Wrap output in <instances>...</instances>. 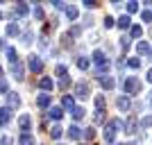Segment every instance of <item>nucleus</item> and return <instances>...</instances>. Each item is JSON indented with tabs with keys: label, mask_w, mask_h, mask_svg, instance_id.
<instances>
[{
	"label": "nucleus",
	"mask_w": 152,
	"mask_h": 145,
	"mask_svg": "<svg viewBox=\"0 0 152 145\" xmlns=\"http://www.w3.org/2000/svg\"><path fill=\"white\" fill-rule=\"evenodd\" d=\"M61 45H66V48H70V45H73V41H70V34H64V36H61Z\"/></svg>",
	"instance_id": "473e14b6"
},
{
	"label": "nucleus",
	"mask_w": 152,
	"mask_h": 145,
	"mask_svg": "<svg viewBox=\"0 0 152 145\" xmlns=\"http://www.w3.org/2000/svg\"><path fill=\"white\" fill-rule=\"evenodd\" d=\"M127 66H129V68H136V70H139L141 59H136V57H134V59H129V61H127Z\"/></svg>",
	"instance_id": "2f4dec72"
},
{
	"label": "nucleus",
	"mask_w": 152,
	"mask_h": 145,
	"mask_svg": "<svg viewBox=\"0 0 152 145\" xmlns=\"http://www.w3.org/2000/svg\"><path fill=\"white\" fill-rule=\"evenodd\" d=\"M104 27H107V30H109V27H114V18H111V16L104 18Z\"/></svg>",
	"instance_id": "79ce46f5"
},
{
	"label": "nucleus",
	"mask_w": 152,
	"mask_h": 145,
	"mask_svg": "<svg viewBox=\"0 0 152 145\" xmlns=\"http://www.w3.org/2000/svg\"><path fill=\"white\" fill-rule=\"evenodd\" d=\"M20 41H23V45H32L34 43V34H32V32H25V34H20Z\"/></svg>",
	"instance_id": "6ab92c4d"
},
{
	"label": "nucleus",
	"mask_w": 152,
	"mask_h": 145,
	"mask_svg": "<svg viewBox=\"0 0 152 145\" xmlns=\"http://www.w3.org/2000/svg\"><path fill=\"white\" fill-rule=\"evenodd\" d=\"M27 66H30L32 73H41V70H43V61H41V57H37V55L27 57Z\"/></svg>",
	"instance_id": "7ed1b4c3"
},
{
	"label": "nucleus",
	"mask_w": 152,
	"mask_h": 145,
	"mask_svg": "<svg viewBox=\"0 0 152 145\" xmlns=\"http://www.w3.org/2000/svg\"><path fill=\"white\" fill-rule=\"evenodd\" d=\"M134 132H136V118L132 116V118L127 120V125H125V134H134Z\"/></svg>",
	"instance_id": "a211bd4d"
},
{
	"label": "nucleus",
	"mask_w": 152,
	"mask_h": 145,
	"mask_svg": "<svg viewBox=\"0 0 152 145\" xmlns=\"http://www.w3.org/2000/svg\"><path fill=\"white\" fill-rule=\"evenodd\" d=\"M48 116H50V118H55V120H59L64 116V109L61 107H52V109H48Z\"/></svg>",
	"instance_id": "2eb2a0df"
},
{
	"label": "nucleus",
	"mask_w": 152,
	"mask_h": 145,
	"mask_svg": "<svg viewBox=\"0 0 152 145\" xmlns=\"http://www.w3.org/2000/svg\"><path fill=\"white\" fill-rule=\"evenodd\" d=\"M75 102H73V95H61V109H70L73 111Z\"/></svg>",
	"instance_id": "f8f14e48"
},
{
	"label": "nucleus",
	"mask_w": 152,
	"mask_h": 145,
	"mask_svg": "<svg viewBox=\"0 0 152 145\" xmlns=\"http://www.w3.org/2000/svg\"><path fill=\"white\" fill-rule=\"evenodd\" d=\"M20 145H34V136H32V134H27V132H23L20 134Z\"/></svg>",
	"instance_id": "dca6fc26"
},
{
	"label": "nucleus",
	"mask_w": 152,
	"mask_h": 145,
	"mask_svg": "<svg viewBox=\"0 0 152 145\" xmlns=\"http://www.w3.org/2000/svg\"><path fill=\"white\" fill-rule=\"evenodd\" d=\"M5 52H7V59H9L12 63L18 61V59H16V50H14V48H5Z\"/></svg>",
	"instance_id": "b1692460"
},
{
	"label": "nucleus",
	"mask_w": 152,
	"mask_h": 145,
	"mask_svg": "<svg viewBox=\"0 0 152 145\" xmlns=\"http://www.w3.org/2000/svg\"><path fill=\"white\" fill-rule=\"evenodd\" d=\"M37 104L41 109H45L48 104H50V95H48V93H41V95H39V100H37Z\"/></svg>",
	"instance_id": "f3484780"
},
{
	"label": "nucleus",
	"mask_w": 152,
	"mask_h": 145,
	"mask_svg": "<svg viewBox=\"0 0 152 145\" xmlns=\"http://www.w3.org/2000/svg\"><path fill=\"white\" fill-rule=\"evenodd\" d=\"M89 93H91V88H89V84L86 82H80V84H75V98H82V100H86L89 98Z\"/></svg>",
	"instance_id": "20e7f679"
},
{
	"label": "nucleus",
	"mask_w": 152,
	"mask_h": 145,
	"mask_svg": "<svg viewBox=\"0 0 152 145\" xmlns=\"http://www.w3.org/2000/svg\"><path fill=\"white\" fill-rule=\"evenodd\" d=\"M141 125L143 127H152V116H145V118L141 120Z\"/></svg>",
	"instance_id": "4c0bfd02"
},
{
	"label": "nucleus",
	"mask_w": 152,
	"mask_h": 145,
	"mask_svg": "<svg viewBox=\"0 0 152 145\" xmlns=\"http://www.w3.org/2000/svg\"><path fill=\"white\" fill-rule=\"evenodd\" d=\"M18 107H20L18 93H7V109H18Z\"/></svg>",
	"instance_id": "39448f33"
},
{
	"label": "nucleus",
	"mask_w": 152,
	"mask_h": 145,
	"mask_svg": "<svg viewBox=\"0 0 152 145\" xmlns=\"http://www.w3.org/2000/svg\"><path fill=\"white\" fill-rule=\"evenodd\" d=\"M0 48H2V41H0Z\"/></svg>",
	"instance_id": "864d4df0"
},
{
	"label": "nucleus",
	"mask_w": 152,
	"mask_h": 145,
	"mask_svg": "<svg viewBox=\"0 0 152 145\" xmlns=\"http://www.w3.org/2000/svg\"><path fill=\"white\" fill-rule=\"evenodd\" d=\"M34 16H37V18H43V9H41V5L34 7Z\"/></svg>",
	"instance_id": "58836bf2"
},
{
	"label": "nucleus",
	"mask_w": 152,
	"mask_h": 145,
	"mask_svg": "<svg viewBox=\"0 0 152 145\" xmlns=\"http://www.w3.org/2000/svg\"><path fill=\"white\" fill-rule=\"evenodd\" d=\"M0 93H9V86H7V82L0 77Z\"/></svg>",
	"instance_id": "e433bc0d"
},
{
	"label": "nucleus",
	"mask_w": 152,
	"mask_h": 145,
	"mask_svg": "<svg viewBox=\"0 0 152 145\" xmlns=\"http://www.w3.org/2000/svg\"><path fill=\"white\" fill-rule=\"evenodd\" d=\"M82 5L86 7V9H95V7H98V2H95V0H84Z\"/></svg>",
	"instance_id": "c9c22d12"
},
{
	"label": "nucleus",
	"mask_w": 152,
	"mask_h": 145,
	"mask_svg": "<svg viewBox=\"0 0 152 145\" xmlns=\"http://www.w3.org/2000/svg\"><path fill=\"white\" fill-rule=\"evenodd\" d=\"M95 122H104V109H98V114H95Z\"/></svg>",
	"instance_id": "f704fd0d"
},
{
	"label": "nucleus",
	"mask_w": 152,
	"mask_h": 145,
	"mask_svg": "<svg viewBox=\"0 0 152 145\" xmlns=\"http://www.w3.org/2000/svg\"><path fill=\"white\" fill-rule=\"evenodd\" d=\"M70 84H73V82H70V77H68V75H64V77H59V86H61V88H68Z\"/></svg>",
	"instance_id": "a878e982"
},
{
	"label": "nucleus",
	"mask_w": 152,
	"mask_h": 145,
	"mask_svg": "<svg viewBox=\"0 0 152 145\" xmlns=\"http://www.w3.org/2000/svg\"><path fill=\"white\" fill-rule=\"evenodd\" d=\"M0 18H2V12H0Z\"/></svg>",
	"instance_id": "603ef678"
},
{
	"label": "nucleus",
	"mask_w": 152,
	"mask_h": 145,
	"mask_svg": "<svg viewBox=\"0 0 152 145\" xmlns=\"http://www.w3.org/2000/svg\"><path fill=\"white\" fill-rule=\"evenodd\" d=\"M27 12H30V7H27L25 2H18L16 9H14V16H27Z\"/></svg>",
	"instance_id": "9b49d317"
},
{
	"label": "nucleus",
	"mask_w": 152,
	"mask_h": 145,
	"mask_svg": "<svg viewBox=\"0 0 152 145\" xmlns=\"http://www.w3.org/2000/svg\"><path fill=\"white\" fill-rule=\"evenodd\" d=\"M7 34H9V36H16V34H18V25H16V23L7 25Z\"/></svg>",
	"instance_id": "bb28decb"
},
{
	"label": "nucleus",
	"mask_w": 152,
	"mask_h": 145,
	"mask_svg": "<svg viewBox=\"0 0 152 145\" xmlns=\"http://www.w3.org/2000/svg\"><path fill=\"white\" fill-rule=\"evenodd\" d=\"M118 145H123V143H118ZM129 145H136V143H129Z\"/></svg>",
	"instance_id": "8fccbe9b"
},
{
	"label": "nucleus",
	"mask_w": 152,
	"mask_h": 145,
	"mask_svg": "<svg viewBox=\"0 0 152 145\" xmlns=\"http://www.w3.org/2000/svg\"><path fill=\"white\" fill-rule=\"evenodd\" d=\"M68 136H70V138H80V136H82V132H80V127H77V125H73V127H70V129H68Z\"/></svg>",
	"instance_id": "412c9836"
},
{
	"label": "nucleus",
	"mask_w": 152,
	"mask_h": 145,
	"mask_svg": "<svg viewBox=\"0 0 152 145\" xmlns=\"http://www.w3.org/2000/svg\"><path fill=\"white\" fill-rule=\"evenodd\" d=\"M18 125H20V129H23V132H27V129H30V125H32V118L27 114H23L18 118Z\"/></svg>",
	"instance_id": "9d476101"
},
{
	"label": "nucleus",
	"mask_w": 152,
	"mask_h": 145,
	"mask_svg": "<svg viewBox=\"0 0 152 145\" xmlns=\"http://www.w3.org/2000/svg\"><path fill=\"white\" fill-rule=\"evenodd\" d=\"M129 32H132V36H134V39H139L141 34H143V27H139V25H134V27H132V30H129Z\"/></svg>",
	"instance_id": "c85d7f7f"
},
{
	"label": "nucleus",
	"mask_w": 152,
	"mask_h": 145,
	"mask_svg": "<svg viewBox=\"0 0 152 145\" xmlns=\"http://www.w3.org/2000/svg\"><path fill=\"white\" fill-rule=\"evenodd\" d=\"M118 27H121V30H127V27H129V16H121V18H118Z\"/></svg>",
	"instance_id": "393cba45"
},
{
	"label": "nucleus",
	"mask_w": 152,
	"mask_h": 145,
	"mask_svg": "<svg viewBox=\"0 0 152 145\" xmlns=\"http://www.w3.org/2000/svg\"><path fill=\"white\" fill-rule=\"evenodd\" d=\"M61 132H64L61 127H52V129H50V136H52V138H59V136H61Z\"/></svg>",
	"instance_id": "7c9ffc66"
},
{
	"label": "nucleus",
	"mask_w": 152,
	"mask_h": 145,
	"mask_svg": "<svg viewBox=\"0 0 152 145\" xmlns=\"http://www.w3.org/2000/svg\"><path fill=\"white\" fill-rule=\"evenodd\" d=\"M39 86L43 88V91H52V86H55V84H52L50 77H41V79H39Z\"/></svg>",
	"instance_id": "4468645a"
},
{
	"label": "nucleus",
	"mask_w": 152,
	"mask_h": 145,
	"mask_svg": "<svg viewBox=\"0 0 152 145\" xmlns=\"http://www.w3.org/2000/svg\"><path fill=\"white\" fill-rule=\"evenodd\" d=\"M95 107L104 109V95H95Z\"/></svg>",
	"instance_id": "c756f323"
},
{
	"label": "nucleus",
	"mask_w": 152,
	"mask_h": 145,
	"mask_svg": "<svg viewBox=\"0 0 152 145\" xmlns=\"http://www.w3.org/2000/svg\"><path fill=\"white\" fill-rule=\"evenodd\" d=\"M123 127V122L118 118H114V120H109L107 125H104V141L107 143H114V138H116V129H121Z\"/></svg>",
	"instance_id": "f257e3e1"
},
{
	"label": "nucleus",
	"mask_w": 152,
	"mask_h": 145,
	"mask_svg": "<svg viewBox=\"0 0 152 145\" xmlns=\"http://www.w3.org/2000/svg\"><path fill=\"white\" fill-rule=\"evenodd\" d=\"M98 82H100V86L104 88V91H109V88H114V86H116L114 77H109V75H102V77H98Z\"/></svg>",
	"instance_id": "423d86ee"
},
{
	"label": "nucleus",
	"mask_w": 152,
	"mask_h": 145,
	"mask_svg": "<svg viewBox=\"0 0 152 145\" xmlns=\"http://www.w3.org/2000/svg\"><path fill=\"white\" fill-rule=\"evenodd\" d=\"M121 48H123V50H127V48H129V39H127V36L121 39Z\"/></svg>",
	"instance_id": "a19ab883"
},
{
	"label": "nucleus",
	"mask_w": 152,
	"mask_h": 145,
	"mask_svg": "<svg viewBox=\"0 0 152 145\" xmlns=\"http://www.w3.org/2000/svg\"><path fill=\"white\" fill-rule=\"evenodd\" d=\"M80 32H82V27H73V30H70V36H77V34H80Z\"/></svg>",
	"instance_id": "a18cd8bd"
},
{
	"label": "nucleus",
	"mask_w": 152,
	"mask_h": 145,
	"mask_svg": "<svg viewBox=\"0 0 152 145\" xmlns=\"http://www.w3.org/2000/svg\"><path fill=\"white\" fill-rule=\"evenodd\" d=\"M93 136H95V129H93V127H86V129H84V138L91 141Z\"/></svg>",
	"instance_id": "cd10ccee"
},
{
	"label": "nucleus",
	"mask_w": 152,
	"mask_h": 145,
	"mask_svg": "<svg viewBox=\"0 0 152 145\" xmlns=\"http://www.w3.org/2000/svg\"><path fill=\"white\" fill-rule=\"evenodd\" d=\"M23 73H25V70H23V63H12V75H14V79H23Z\"/></svg>",
	"instance_id": "0eeeda50"
},
{
	"label": "nucleus",
	"mask_w": 152,
	"mask_h": 145,
	"mask_svg": "<svg viewBox=\"0 0 152 145\" xmlns=\"http://www.w3.org/2000/svg\"><path fill=\"white\" fill-rule=\"evenodd\" d=\"M84 116H86L84 107H73V118H75V120H82Z\"/></svg>",
	"instance_id": "aec40b11"
},
{
	"label": "nucleus",
	"mask_w": 152,
	"mask_h": 145,
	"mask_svg": "<svg viewBox=\"0 0 152 145\" xmlns=\"http://www.w3.org/2000/svg\"><path fill=\"white\" fill-rule=\"evenodd\" d=\"M143 20H145V23H150V20H152V12H150V9L143 12Z\"/></svg>",
	"instance_id": "37998d69"
},
{
	"label": "nucleus",
	"mask_w": 152,
	"mask_h": 145,
	"mask_svg": "<svg viewBox=\"0 0 152 145\" xmlns=\"http://www.w3.org/2000/svg\"><path fill=\"white\" fill-rule=\"evenodd\" d=\"M52 5H55V9H59V12L66 9V2H59V0H57V2H52Z\"/></svg>",
	"instance_id": "c03bdc74"
},
{
	"label": "nucleus",
	"mask_w": 152,
	"mask_h": 145,
	"mask_svg": "<svg viewBox=\"0 0 152 145\" xmlns=\"http://www.w3.org/2000/svg\"><path fill=\"white\" fill-rule=\"evenodd\" d=\"M127 12H129V14L139 12V2H127Z\"/></svg>",
	"instance_id": "72a5a7b5"
},
{
	"label": "nucleus",
	"mask_w": 152,
	"mask_h": 145,
	"mask_svg": "<svg viewBox=\"0 0 152 145\" xmlns=\"http://www.w3.org/2000/svg\"><path fill=\"white\" fill-rule=\"evenodd\" d=\"M91 23H93V18H91V16H86V18H84V25L91 27Z\"/></svg>",
	"instance_id": "49530a36"
},
{
	"label": "nucleus",
	"mask_w": 152,
	"mask_h": 145,
	"mask_svg": "<svg viewBox=\"0 0 152 145\" xmlns=\"http://www.w3.org/2000/svg\"><path fill=\"white\" fill-rule=\"evenodd\" d=\"M9 120H12V109L2 107V109H0V125H7Z\"/></svg>",
	"instance_id": "6e6552de"
},
{
	"label": "nucleus",
	"mask_w": 152,
	"mask_h": 145,
	"mask_svg": "<svg viewBox=\"0 0 152 145\" xmlns=\"http://www.w3.org/2000/svg\"><path fill=\"white\" fill-rule=\"evenodd\" d=\"M125 91H127V95L139 93V91H141V82L136 79V77H127V79H125Z\"/></svg>",
	"instance_id": "f03ea898"
},
{
	"label": "nucleus",
	"mask_w": 152,
	"mask_h": 145,
	"mask_svg": "<svg viewBox=\"0 0 152 145\" xmlns=\"http://www.w3.org/2000/svg\"><path fill=\"white\" fill-rule=\"evenodd\" d=\"M148 50H150V48H148L145 41H139V43H136V52H139V55H145Z\"/></svg>",
	"instance_id": "5701e85b"
},
{
	"label": "nucleus",
	"mask_w": 152,
	"mask_h": 145,
	"mask_svg": "<svg viewBox=\"0 0 152 145\" xmlns=\"http://www.w3.org/2000/svg\"><path fill=\"white\" fill-rule=\"evenodd\" d=\"M150 102H152V98H150Z\"/></svg>",
	"instance_id": "5fc2aeb1"
},
{
	"label": "nucleus",
	"mask_w": 152,
	"mask_h": 145,
	"mask_svg": "<svg viewBox=\"0 0 152 145\" xmlns=\"http://www.w3.org/2000/svg\"><path fill=\"white\" fill-rule=\"evenodd\" d=\"M116 104H118L121 111H127V109H129V98H127V95H121V98L116 100Z\"/></svg>",
	"instance_id": "ddd939ff"
},
{
	"label": "nucleus",
	"mask_w": 152,
	"mask_h": 145,
	"mask_svg": "<svg viewBox=\"0 0 152 145\" xmlns=\"http://www.w3.org/2000/svg\"><path fill=\"white\" fill-rule=\"evenodd\" d=\"M7 143H9L7 138H0V145H7Z\"/></svg>",
	"instance_id": "09e8293b"
},
{
	"label": "nucleus",
	"mask_w": 152,
	"mask_h": 145,
	"mask_svg": "<svg viewBox=\"0 0 152 145\" xmlns=\"http://www.w3.org/2000/svg\"><path fill=\"white\" fill-rule=\"evenodd\" d=\"M148 82H152V70H148Z\"/></svg>",
	"instance_id": "de8ad7c7"
},
{
	"label": "nucleus",
	"mask_w": 152,
	"mask_h": 145,
	"mask_svg": "<svg viewBox=\"0 0 152 145\" xmlns=\"http://www.w3.org/2000/svg\"><path fill=\"white\" fill-rule=\"evenodd\" d=\"M77 68H80V70H86V68H89V59H86V57H77Z\"/></svg>",
	"instance_id": "4be33fe9"
},
{
	"label": "nucleus",
	"mask_w": 152,
	"mask_h": 145,
	"mask_svg": "<svg viewBox=\"0 0 152 145\" xmlns=\"http://www.w3.org/2000/svg\"><path fill=\"white\" fill-rule=\"evenodd\" d=\"M0 75H2V68H0Z\"/></svg>",
	"instance_id": "3c124183"
},
{
	"label": "nucleus",
	"mask_w": 152,
	"mask_h": 145,
	"mask_svg": "<svg viewBox=\"0 0 152 145\" xmlns=\"http://www.w3.org/2000/svg\"><path fill=\"white\" fill-rule=\"evenodd\" d=\"M64 12H66V18H68V20H75V18H77V14H80L75 5H66V9H64Z\"/></svg>",
	"instance_id": "1a4fd4ad"
},
{
	"label": "nucleus",
	"mask_w": 152,
	"mask_h": 145,
	"mask_svg": "<svg viewBox=\"0 0 152 145\" xmlns=\"http://www.w3.org/2000/svg\"><path fill=\"white\" fill-rule=\"evenodd\" d=\"M55 73H57L59 77H64V75H66V66H61V63H59V66H57V70H55Z\"/></svg>",
	"instance_id": "ea45409f"
}]
</instances>
